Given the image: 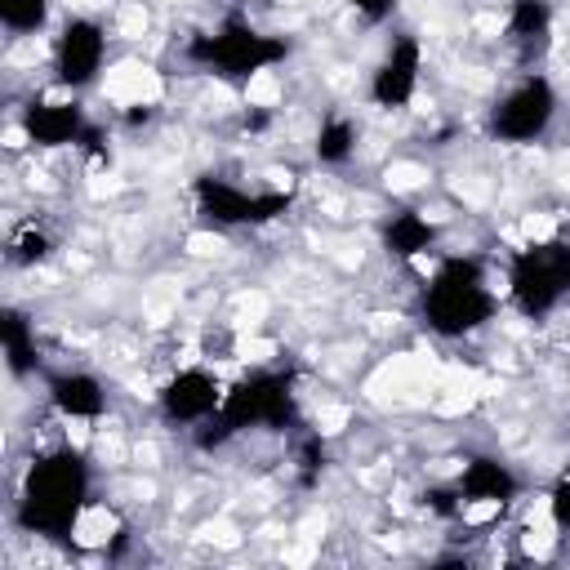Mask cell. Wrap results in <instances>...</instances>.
<instances>
[{"label": "cell", "mask_w": 570, "mask_h": 570, "mask_svg": "<svg viewBox=\"0 0 570 570\" xmlns=\"http://www.w3.org/2000/svg\"><path fill=\"white\" fill-rule=\"evenodd\" d=\"M53 254V240L40 232V227H22L13 240H9V258L18 263V267H36V263H45Z\"/></svg>", "instance_id": "obj_19"}, {"label": "cell", "mask_w": 570, "mask_h": 570, "mask_svg": "<svg viewBox=\"0 0 570 570\" xmlns=\"http://www.w3.org/2000/svg\"><path fill=\"white\" fill-rule=\"evenodd\" d=\"M499 312V294L490 289L485 267L472 254H450L432 267L423 285V321L441 338H468L485 330Z\"/></svg>", "instance_id": "obj_2"}, {"label": "cell", "mask_w": 570, "mask_h": 570, "mask_svg": "<svg viewBox=\"0 0 570 570\" xmlns=\"http://www.w3.org/2000/svg\"><path fill=\"white\" fill-rule=\"evenodd\" d=\"M503 36H508V45L517 49L521 62H534L552 40V4L548 0H512Z\"/></svg>", "instance_id": "obj_14"}, {"label": "cell", "mask_w": 570, "mask_h": 570, "mask_svg": "<svg viewBox=\"0 0 570 570\" xmlns=\"http://www.w3.org/2000/svg\"><path fill=\"white\" fill-rule=\"evenodd\" d=\"M352 4V13L361 18V22H370V27H383L392 13H396V0H347Z\"/></svg>", "instance_id": "obj_21"}, {"label": "cell", "mask_w": 570, "mask_h": 570, "mask_svg": "<svg viewBox=\"0 0 570 570\" xmlns=\"http://www.w3.org/2000/svg\"><path fill=\"white\" fill-rule=\"evenodd\" d=\"M0 343H4V361H9V374L13 379H22V374H31L36 370V361H40V347H36V325L22 316V312H4V321H0Z\"/></svg>", "instance_id": "obj_16"}, {"label": "cell", "mask_w": 570, "mask_h": 570, "mask_svg": "<svg viewBox=\"0 0 570 570\" xmlns=\"http://www.w3.org/2000/svg\"><path fill=\"white\" fill-rule=\"evenodd\" d=\"M454 494H459L463 508H472V503L503 508V503H512V499L521 494V481H517V472H512L503 459H494V454H472V459L463 463L459 481H454Z\"/></svg>", "instance_id": "obj_12"}, {"label": "cell", "mask_w": 570, "mask_h": 570, "mask_svg": "<svg viewBox=\"0 0 570 570\" xmlns=\"http://www.w3.org/2000/svg\"><path fill=\"white\" fill-rule=\"evenodd\" d=\"M89 503V459L71 445L40 454L18 490V525L40 539H67Z\"/></svg>", "instance_id": "obj_1"}, {"label": "cell", "mask_w": 570, "mask_h": 570, "mask_svg": "<svg viewBox=\"0 0 570 570\" xmlns=\"http://www.w3.org/2000/svg\"><path fill=\"white\" fill-rule=\"evenodd\" d=\"M312 151H316L321 165H347L356 156V125L347 116H325L321 129H316Z\"/></svg>", "instance_id": "obj_17"}, {"label": "cell", "mask_w": 570, "mask_h": 570, "mask_svg": "<svg viewBox=\"0 0 570 570\" xmlns=\"http://www.w3.org/2000/svg\"><path fill=\"white\" fill-rule=\"evenodd\" d=\"M196 196V214L214 227H245V223H272L289 209V191H249L232 178H218V174H205L196 178L191 187Z\"/></svg>", "instance_id": "obj_7"}, {"label": "cell", "mask_w": 570, "mask_h": 570, "mask_svg": "<svg viewBox=\"0 0 570 570\" xmlns=\"http://www.w3.org/2000/svg\"><path fill=\"white\" fill-rule=\"evenodd\" d=\"M107 62V31L94 18H67L53 45V76L62 89L80 94L102 76Z\"/></svg>", "instance_id": "obj_8"}, {"label": "cell", "mask_w": 570, "mask_h": 570, "mask_svg": "<svg viewBox=\"0 0 570 570\" xmlns=\"http://www.w3.org/2000/svg\"><path fill=\"white\" fill-rule=\"evenodd\" d=\"M419 76H423V45L419 36H396L379 67L370 71V102L383 107V111H401L414 102L419 94Z\"/></svg>", "instance_id": "obj_9"}, {"label": "cell", "mask_w": 570, "mask_h": 570, "mask_svg": "<svg viewBox=\"0 0 570 570\" xmlns=\"http://www.w3.org/2000/svg\"><path fill=\"white\" fill-rule=\"evenodd\" d=\"M294 419V379L285 370H254L223 392V405L196 423V445L218 450L249 428H285Z\"/></svg>", "instance_id": "obj_3"}, {"label": "cell", "mask_w": 570, "mask_h": 570, "mask_svg": "<svg viewBox=\"0 0 570 570\" xmlns=\"http://www.w3.org/2000/svg\"><path fill=\"white\" fill-rule=\"evenodd\" d=\"M49 9H53V0H0V22L13 36H31V31H45Z\"/></svg>", "instance_id": "obj_18"}, {"label": "cell", "mask_w": 570, "mask_h": 570, "mask_svg": "<svg viewBox=\"0 0 570 570\" xmlns=\"http://www.w3.org/2000/svg\"><path fill=\"white\" fill-rule=\"evenodd\" d=\"M570 294V240L521 245L508 263V298L525 316L552 312Z\"/></svg>", "instance_id": "obj_5"}, {"label": "cell", "mask_w": 570, "mask_h": 570, "mask_svg": "<svg viewBox=\"0 0 570 570\" xmlns=\"http://www.w3.org/2000/svg\"><path fill=\"white\" fill-rule=\"evenodd\" d=\"M49 405L62 414V419H76V423H94L107 414V387L89 374V370H62L49 379Z\"/></svg>", "instance_id": "obj_13"}, {"label": "cell", "mask_w": 570, "mask_h": 570, "mask_svg": "<svg viewBox=\"0 0 570 570\" xmlns=\"http://www.w3.org/2000/svg\"><path fill=\"white\" fill-rule=\"evenodd\" d=\"M187 58L214 76L227 80H254L258 71H272L276 62L289 58V40L285 36H267L245 18H227L223 27L196 36L187 45Z\"/></svg>", "instance_id": "obj_4"}, {"label": "cell", "mask_w": 570, "mask_h": 570, "mask_svg": "<svg viewBox=\"0 0 570 570\" xmlns=\"http://www.w3.org/2000/svg\"><path fill=\"white\" fill-rule=\"evenodd\" d=\"M548 517L557 530H570V472H561V481L548 494Z\"/></svg>", "instance_id": "obj_20"}, {"label": "cell", "mask_w": 570, "mask_h": 570, "mask_svg": "<svg viewBox=\"0 0 570 570\" xmlns=\"http://www.w3.org/2000/svg\"><path fill=\"white\" fill-rule=\"evenodd\" d=\"M436 223L423 214V209H401V214H392L387 223H383V249L392 254V258H401V263H414V258H423L432 245H436Z\"/></svg>", "instance_id": "obj_15"}, {"label": "cell", "mask_w": 570, "mask_h": 570, "mask_svg": "<svg viewBox=\"0 0 570 570\" xmlns=\"http://www.w3.org/2000/svg\"><path fill=\"white\" fill-rule=\"evenodd\" d=\"M557 85L539 71H525L494 107H490V138L499 142H512V147H525L534 138L548 134V125L557 120Z\"/></svg>", "instance_id": "obj_6"}, {"label": "cell", "mask_w": 570, "mask_h": 570, "mask_svg": "<svg viewBox=\"0 0 570 570\" xmlns=\"http://www.w3.org/2000/svg\"><path fill=\"white\" fill-rule=\"evenodd\" d=\"M156 405H160V419H165V423L196 428V423H205V419L223 405V383H218V374L205 370V365H183V370L169 374V383L156 392Z\"/></svg>", "instance_id": "obj_10"}, {"label": "cell", "mask_w": 570, "mask_h": 570, "mask_svg": "<svg viewBox=\"0 0 570 570\" xmlns=\"http://www.w3.org/2000/svg\"><path fill=\"white\" fill-rule=\"evenodd\" d=\"M85 129H89V120H85L80 102H71V98H31L22 107V134L36 147H49V151L80 147Z\"/></svg>", "instance_id": "obj_11"}]
</instances>
